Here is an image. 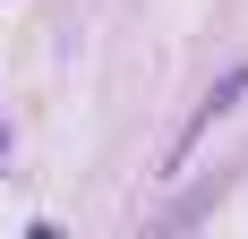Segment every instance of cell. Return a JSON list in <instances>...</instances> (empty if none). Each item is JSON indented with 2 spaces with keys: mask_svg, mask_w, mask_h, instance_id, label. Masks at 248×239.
Masks as SVG:
<instances>
[{
  "mask_svg": "<svg viewBox=\"0 0 248 239\" xmlns=\"http://www.w3.org/2000/svg\"><path fill=\"white\" fill-rule=\"evenodd\" d=\"M240 94H248V60H231V69L214 77V86H205V103H197V120H188V128H180V145H197L205 128H214V120H223V111H240Z\"/></svg>",
  "mask_w": 248,
  "mask_h": 239,
  "instance_id": "obj_1",
  "label": "cell"
},
{
  "mask_svg": "<svg viewBox=\"0 0 248 239\" xmlns=\"http://www.w3.org/2000/svg\"><path fill=\"white\" fill-rule=\"evenodd\" d=\"M0 145H9V137H0Z\"/></svg>",
  "mask_w": 248,
  "mask_h": 239,
  "instance_id": "obj_2",
  "label": "cell"
}]
</instances>
